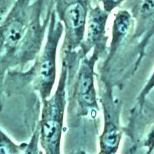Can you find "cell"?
<instances>
[{"label": "cell", "instance_id": "cell-1", "mask_svg": "<svg viewBox=\"0 0 154 154\" xmlns=\"http://www.w3.org/2000/svg\"><path fill=\"white\" fill-rule=\"evenodd\" d=\"M64 32V26L55 10L52 12L47 35L43 47L33 65L26 72L9 71L2 83V94L8 96L29 86L36 91L44 102L52 96L56 77V56L60 39Z\"/></svg>", "mask_w": 154, "mask_h": 154}, {"label": "cell", "instance_id": "cell-2", "mask_svg": "<svg viewBox=\"0 0 154 154\" xmlns=\"http://www.w3.org/2000/svg\"><path fill=\"white\" fill-rule=\"evenodd\" d=\"M69 63L63 56L60 76L54 93L42 102L39 125V144L45 154H62V138L67 106L66 87Z\"/></svg>", "mask_w": 154, "mask_h": 154}, {"label": "cell", "instance_id": "cell-3", "mask_svg": "<svg viewBox=\"0 0 154 154\" xmlns=\"http://www.w3.org/2000/svg\"><path fill=\"white\" fill-rule=\"evenodd\" d=\"M37 1L16 0L1 23L0 72L1 80L10 69V64L18 47L31 26Z\"/></svg>", "mask_w": 154, "mask_h": 154}, {"label": "cell", "instance_id": "cell-4", "mask_svg": "<svg viewBox=\"0 0 154 154\" xmlns=\"http://www.w3.org/2000/svg\"><path fill=\"white\" fill-rule=\"evenodd\" d=\"M103 57L97 51L85 57H79V64L74 72L73 84L69 90L68 112L76 117L95 118L98 114V93L95 86V67Z\"/></svg>", "mask_w": 154, "mask_h": 154}, {"label": "cell", "instance_id": "cell-5", "mask_svg": "<svg viewBox=\"0 0 154 154\" xmlns=\"http://www.w3.org/2000/svg\"><path fill=\"white\" fill-rule=\"evenodd\" d=\"M100 100L103 112V129L99 137V154H116L123 137V128L121 126L122 103L114 96L112 86L106 76L100 75Z\"/></svg>", "mask_w": 154, "mask_h": 154}, {"label": "cell", "instance_id": "cell-6", "mask_svg": "<svg viewBox=\"0 0 154 154\" xmlns=\"http://www.w3.org/2000/svg\"><path fill=\"white\" fill-rule=\"evenodd\" d=\"M92 0H54V10L64 26L61 53L79 51L84 40L86 22Z\"/></svg>", "mask_w": 154, "mask_h": 154}, {"label": "cell", "instance_id": "cell-7", "mask_svg": "<svg viewBox=\"0 0 154 154\" xmlns=\"http://www.w3.org/2000/svg\"><path fill=\"white\" fill-rule=\"evenodd\" d=\"M130 11L135 21L130 42L135 46L137 54L132 68V75L140 67L147 46L154 35V0H130Z\"/></svg>", "mask_w": 154, "mask_h": 154}, {"label": "cell", "instance_id": "cell-8", "mask_svg": "<svg viewBox=\"0 0 154 154\" xmlns=\"http://www.w3.org/2000/svg\"><path fill=\"white\" fill-rule=\"evenodd\" d=\"M109 16V14L99 3L95 6H89L84 40L78 51L79 57L89 56L93 50L99 52L103 56L105 54L106 56L109 38L106 24Z\"/></svg>", "mask_w": 154, "mask_h": 154}, {"label": "cell", "instance_id": "cell-9", "mask_svg": "<svg viewBox=\"0 0 154 154\" xmlns=\"http://www.w3.org/2000/svg\"><path fill=\"white\" fill-rule=\"evenodd\" d=\"M134 25V18L130 9H121L115 13L112 25V38L102 66V75H106L119 49L123 47L127 39H130Z\"/></svg>", "mask_w": 154, "mask_h": 154}, {"label": "cell", "instance_id": "cell-10", "mask_svg": "<svg viewBox=\"0 0 154 154\" xmlns=\"http://www.w3.org/2000/svg\"><path fill=\"white\" fill-rule=\"evenodd\" d=\"M28 143H15L7 134L1 130V144L0 154H25Z\"/></svg>", "mask_w": 154, "mask_h": 154}, {"label": "cell", "instance_id": "cell-11", "mask_svg": "<svg viewBox=\"0 0 154 154\" xmlns=\"http://www.w3.org/2000/svg\"><path fill=\"white\" fill-rule=\"evenodd\" d=\"M154 89V70L151 73L149 79H147L146 82H145L143 87L141 89L140 93L137 98V104L134 109L136 110L138 115H140L143 111L144 106H145L146 100L147 96L152 92V89Z\"/></svg>", "mask_w": 154, "mask_h": 154}, {"label": "cell", "instance_id": "cell-12", "mask_svg": "<svg viewBox=\"0 0 154 154\" xmlns=\"http://www.w3.org/2000/svg\"><path fill=\"white\" fill-rule=\"evenodd\" d=\"M38 143H39V125L38 123H37L36 126L32 135L31 140L28 143L25 154H39Z\"/></svg>", "mask_w": 154, "mask_h": 154}, {"label": "cell", "instance_id": "cell-13", "mask_svg": "<svg viewBox=\"0 0 154 154\" xmlns=\"http://www.w3.org/2000/svg\"><path fill=\"white\" fill-rule=\"evenodd\" d=\"M125 0H98V3L109 14L124 3Z\"/></svg>", "mask_w": 154, "mask_h": 154}, {"label": "cell", "instance_id": "cell-14", "mask_svg": "<svg viewBox=\"0 0 154 154\" xmlns=\"http://www.w3.org/2000/svg\"><path fill=\"white\" fill-rule=\"evenodd\" d=\"M141 147L146 148V151H149L151 153L154 151V124L151 126L149 132L143 140Z\"/></svg>", "mask_w": 154, "mask_h": 154}, {"label": "cell", "instance_id": "cell-15", "mask_svg": "<svg viewBox=\"0 0 154 154\" xmlns=\"http://www.w3.org/2000/svg\"><path fill=\"white\" fill-rule=\"evenodd\" d=\"M72 154H87V153H86V152H85L84 151L80 150V151H78V152H73V153H72Z\"/></svg>", "mask_w": 154, "mask_h": 154}, {"label": "cell", "instance_id": "cell-16", "mask_svg": "<svg viewBox=\"0 0 154 154\" xmlns=\"http://www.w3.org/2000/svg\"><path fill=\"white\" fill-rule=\"evenodd\" d=\"M145 154H152V153H151L150 152H149V151H146V152H145Z\"/></svg>", "mask_w": 154, "mask_h": 154}]
</instances>
